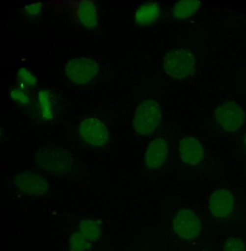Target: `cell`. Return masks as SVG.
Masks as SVG:
<instances>
[{"mask_svg": "<svg viewBox=\"0 0 246 251\" xmlns=\"http://www.w3.org/2000/svg\"><path fill=\"white\" fill-rule=\"evenodd\" d=\"M165 73L177 80L187 78L195 71L196 58L192 52L187 49L172 50L164 58Z\"/></svg>", "mask_w": 246, "mask_h": 251, "instance_id": "7a4b0ae2", "label": "cell"}, {"mask_svg": "<svg viewBox=\"0 0 246 251\" xmlns=\"http://www.w3.org/2000/svg\"><path fill=\"white\" fill-rule=\"evenodd\" d=\"M160 15V7L156 2H145L135 14L136 23L139 25H146L154 23Z\"/></svg>", "mask_w": 246, "mask_h": 251, "instance_id": "4fadbf2b", "label": "cell"}, {"mask_svg": "<svg viewBox=\"0 0 246 251\" xmlns=\"http://www.w3.org/2000/svg\"><path fill=\"white\" fill-rule=\"evenodd\" d=\"M243 143H244L245 147L246 148V133L244 135V137H243Z\"/></svg>", "mask_w": 246, "mask_h": 251, "instance_id": "7402d4cb", "label": "cell"}, {"mask_svg": "<svg viewBox=\"0 0 246 251\" xmlns=\"http://www.w3.org/2000/svg\"><path fill=\"white\" fill-rule=\"evenodd\" d=\"M178 152L181 161L187 165H197L205 156L204 150L200 141L190 136L181 139Z\"/></svg>", "mask_w": 246, "mask_h": 251, "instance_id": "8fae6325", "label": "cell"}, {"mask_svg": "<svg viewBox=\"0 0 246 251\" xmlns=\"http://www.w3.org/2000/svg\"><path fill=\"white\" fill-rule=\"evenodd\" d=\"M205 251V250H203V251Z\"/></svg>", "mask_w": 246, "mask_h": 251, "instance_id": "cb8c5ba5", "label": "cell"}, {"mask_svg": "<svg viewBox=\"0 0 246 251\" xmlns=\"http://www.w3.org/2000/svg\"><path fill=\"white\" fill-rule=\"evenodd\" d=\"M200 5L201 2L199 1H181L172 8V15L177 20H187L198 10Z\"/></svg>", "mask_w": 246, "mask_h": 251, "instance_id": "5bb4252c", "label": "cell"}, {"mask_svg": "<svg viewBox=\"0 0 246 251\" xmlns=\"http://www.w3.org/2000/svg\"><path fill=\"white\" fill-rule=\"evenodd\" d=\"M0 136H1V130H0Z\"/></svg>", "mask_w": 246, "mask_h": 251, "instance_id": "603a6c76", "label": "cell"}, {"mask_svg": "<svg viewBox=\"0 0 246 251\" xmlns=\"http://www.w3.org/2000/svg\"><path fill=\"white\" fill-rule=\"evenodd\" d=\"M245 112L242 107L234 101L220 104L215 110V119L225 131L233 133L243 126Z\"/></svg>", "mask_w": 246, "mask_h": 251, "instance_id": "5b68a950", "label": "cell"}, {"mask_svg": "<svg viewBox=\"0 0 246 251\" xmlns=\"http://www.w3.org/2000/svg\"><path fill=\"white\" fill-rule=\"evenodd\" d=\"M17 79L22 86H33L36 83L35 76L26 68H22L19 70Z\"/></svg>", "mask_w": 246, "mask_h": 251, "instance_id": "ac0fdd59", "label": "cell"}, {"mask_svg": "<svg viewBox=\"0 0 246 251\" xmlns=\"http://www.w3.org/2000/svg\"><path fill=\"white\" fill-rule=\"evenodd\" d=\"M38 108L43 118L50 120L53 117V105L48 91L42 90L38 95Z\"/></svg>", "mask_w": 246, "mask_h": 251, "instance_id": "2e32d148", "label": "cell"}, {"mask_svg": "<svg viewBox=\"0 0 246 251\" xmlns=\"http://www.w3.org/2000/svg\"><path fill=\"white\" fill-rule=\"evenodd\" d=\"M80 233L88 242L98 240L101 234V230L98 225L94 220H83L79 226Z\"/></svg>", "mask_w": 246, "mask_h": 251, "instance_id": "9a60e30c", "label": "cell"}, {"mask_svg": "<svg viewBox=\"0 0 246 251\" xmlns=\"http://www.w3.org/2000/svg\"><path fill=\"white\" fill-rule=\"evenodd\" d=\"M90 248V243L79 232L73 233L70 239V251H85Z\"/></svg>", "mask_w": 246, "mask_h": 251, "instance_id": "e0dca14e", "label": "cell"}, {"mask_svg": "<svg viewBox=\"0 0 246 251\" xmlns=\"http://www.w3.org/2000/svg\"><path fill=\"white\" fill-rule=\"evenodd\" d=\"M175 233L187 240L195 239L201 231V223L195 213L189 208H182L175 214L172 221Z\"/></svg>", "mask_w": 246, "mask_h": 251, "instance_id": "8992f818", "label": "cell"}, {"mask_svg": "<svg viewBox=\"0 0 246 251\" xmlns=\"http://www.w3.org/2000/svg\"><path fill=\"white\" fill-rule=\"evenodd\" d=\"M223 251H246V245L240 238H228L224 243Z\"/></svg>", "mask_w": 246, "mask_h": 251, "instance_id": "d6986e66", "label": "cell"}, {"mask_svg": "<svg viewBox=\"0 0 246 251\" xmlns=\"http://www.w3.org/2000/svg\"><path fill=\"white\" fill-rule=\"evenodd\" d=\"M162 111L159 102L154 100H144L136 109L133 129L138 134L147 136L157 130L162 122Z\"/></svg>", "mask_w": 246, "mask_h": 251, "instance_id": "6da1fadb", "label": "cell"}, {"mask_svg": "<svg viewBox=\"0 0 246 251\" xmlns=\"http://www.w3.org/2000/svg\"><path fill=\"white\" fill-rule=\"evenodd\" d=\"M68 78L76 84H85L91 81L100 71L98 64L90 58H72L65 67Z\"/></svg>", "mask_w": 246, "mask_h": 251, "instance_id": "277c9868", "label": "cell"}, {"mask_svg": "<svg viewBox=\"0 0 246 251\" xmlns=\"http://www.w3.org/2000/svg\"><path fill=\"white\" fill-rule=\"evenodd\" d=\"M168 155V145L165 139L158 138L150 142L144 155L146 167L156 170L163 165Z\"/></svg>", "mask_w": 246, "mask_h": 251, "instance_id": "7c38bea8", "label": "cell"}, {"mask_svg": "<svg viewBox=\"0 0 246 251\" xmlns=\"http://www.w3.org/2000/svg\"><path fill=\"white\" fill-rule=\"evenodd\" d=\"M72 18L88 28H94L99 21L98 11L94 1L68 2Z\"/></svg>", "mask_w": 246, "mask_h": 251, "instance_id": "9c48e42d", "label": "cell"}, {"mask_svg": "<svg viewBox=\"0 0 246 251\" xmlns=\"http://www.w3.org/2000/svg\"><path fill=\"white\" fill-rule=\"evenodd\" d=\"M44 5L42 2H35V3H31L29 5H26L25 8V12L29 15H37L41 12Z\"/></svg>", "mask_w": 246, "mask_h": 251, "instance_id": "44dd1931", "label": "cell"}, {"mask_svg": "<svg viewBox=\"0 0 246 251\" xmlns=\"http://www.w3.org/2000/svg\"><path fill=\"white\" fill-rule=\"evenodd\" d=\"M79 134L84 142L94 147H101L107 143L109 133L106 125L97 118L84 119L79 125Z\"/></svg>", "mask_w": 246, "mask_h": 251, "instance_id": "52a82bcc", "label": "cell"}, {"mask_svg": "<svg viewBox=\"0 0 246 251\" xmlns=\"http://www.w3.org/2000/svg\"><path fill=\"white\" fill-rule=\"evenodd\" d=\"M235 198L227 189H218L209 198V213L212 217L218 220L230 218L235 211Z\"/></svg>", "mask_w": 246, "mask_h": 251, "instance_id": "ba28073f", "label": "cell"}, {"mask_svg": "<svg viewBox=\"0 0 246 251\" xmlns=\"http://www.w3.org/2000/svg\"><path fill=\"white\" fill-rule=\"evenodd\" d=\"M10 96L12 99L22 103H27L29 102V97L23 89H13L10 93Z\"/></svg>", "mask_w": 246, "mask_h": 251, "instance_id": "ffe728a7", "label": "cell"}, {"mask_svg": "<svg viewBox=\"0 0 246 251\" xmlns=\"http://www.w3.org/2000/svg\"><path fill=\"white\" fill-rule=\"evenodd\" d=\"M35 162L40 169L51 173H66L73 163L72 155L60 147L50 146L41 148L35 154Z\"/></svg>", "mask_w": 246, "mask_h": 251, "instance_id": "3957f363", "label": "cell"}, {"mask_svg": "<svg viewBox=\"0 0 246 251\" xmlns=\"http://www.w3.org/2000/svg\"><path fill=\"white\" fill-rule=\"evenodd\" d=\"M14 182L19 190L32 196L44 195L50 188V185L44 177L27 170L18 173Z\"/></svg>", "mask_w": 246, "mask_h": 251, "instance_id": "30bf717a", "label": "cell"}]
</instances>
